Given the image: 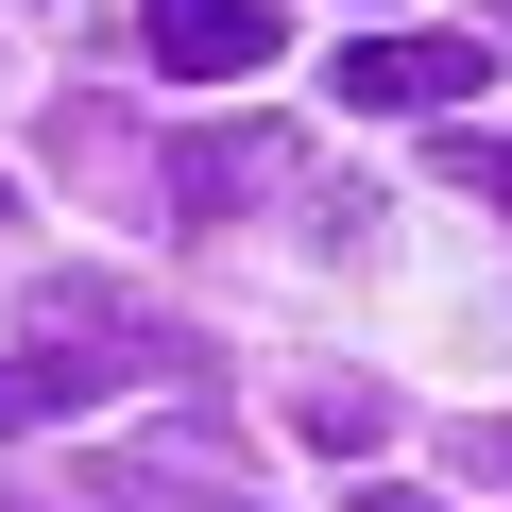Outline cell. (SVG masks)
Returning a JSON list of instances; mask_svg holds the SVG:
<instances>
[{
  "mask_svg": "<svg viewBox=\"0 0 512 512\" xmlns=\"http://www.w3.org/2000/svg\"><path fill=\"white\" fill-rule=\"evenodd\" d=\"M495 18H512V0H495Z\"/></svg>",
  "mask_w": 512,
  "mask_h": 512,
  "instance_id": "cell-11",
  "label": "cell"
},
{
  "mask_svg": "<svg viewBox=\"0 0 512 512\" xmlns=\"http://www.w3.org/2000/svg\"><path fill=\"white\" fill-rule=\"evenodd\" d=\"M137 35H154L171 86H256L291 18H274V0H137Z\"/></svg>",
  "mask_w": 512,
  "mask_h": 512,
  "instance_id": "cell-4",
  "label": "cell"
},
{
  "mask_svg": "<svg viewBox=\"0 0 512 512\" xmlns=\"http://www.w3.org/2000/svg\"><path fill=\"white\" fill-rule=\"evenodd\" d=\"M444 461H461V478H478V495H512V427H461V444H444Z\"/></svg>",
  "mask_w": 512,
  "mask_h": 512,
  "instance_id": "cell-8",
  "label": "cell"
},
{
  "mask_svg": "<svg viewBox=\"0 0 512 512\" xmlns=\"http://www.w3.org/2000/svg\"><path fill=\"white\" fill-rule=\"evenodd\" d=\"M69 410H103V359H69V342L0 359V444H18V427H69Z\"/></svg>",
  "mask_w": 512,
  "mask_h": 512,
  "instance_id": "cell-6",
  "label": "cell"
},
{
  "mask_svg": "<svg viewBox=\"0 0 512 512\" xmlns=\"http://www.w3.org/2000/svg\"><path fill=\"white\" fill-rule=\"evenodd\" d=\"M0 222H18V188H0Z\"/></svg>",
  "mask_w": 512,
  "mask_h": 512,
  "instance_id": "cell-10",
  "label": "cell"
},
{
  "mask_svg": "<svg viewBox=\"0 0 512 512\" xmlns=\"http://www.w3.org/2000/svg\"><path fill=\"white\" fill-rule=\"evenodd\" d=\"M444 188H478V205L512 222V137H444Z\"/></svg>",
  "mask_w": 512,
  "mask_h": 512,
  "instance_id": "cell-7",
  "label": "cell"
},
{
  "mask_svg": "<svg viewBox=\"0 0 512 512\" xmlns=\"http://www.w3.org/2000/svg\"><path fill=\"white\" fill-rule=\"evenodd\" d=\"M35 342H69V359H103V376H188V359H205L171 308H137V291H103V274H52V291H35Z\"/></svg>",
  "mask_w": 512,
  "mask_h": 512,
  "instance_id": "cell-3",
  "label": "cell"
},
{
  "mask_svg": "<svg viewBox=\"0 0 512 512\" xmlns=\"http://www.w3.org/2000/svg\"><path fill=\"white\" fill-rule=\"evenodd\" d=\"M376 18H393V0H376Z\"/></svg>",
  "mask_w": 512,
  "mask_h": 512,
  "instance_id": "cell-12",
  "label": "cell"
},
{
  "mask_svg": "<svg viewBox=\"0 0 512 512\" xmlns=\"http://www.w3.org/2000/svg\"><path fill=\"white\" fill-rule=\"evenodd\" d=\"M256 188H291V137H256V120H239V137H222V120L171 137V205H188V222H222V205H256Z\"/></svg>",
  "mask_w": 512,
  "mask_h": 512,
  "instance_id": "cell-5",
  "label": "cell"
},
{
  "mask_svg": "<svg viewBox=\"0 0 512 512\" xmlns=\"http://www.w3.org/2000/svg\"><path fill=\"white\" fill-rule=\"evenodd\" d=\"M103 512H274V478L239 427H137L103 444Z\"/></svg>",
  "mask_w": 512,
  "mask_h": 512,
  "instance_id": "cell-1",
  "label": "cell"
},
{
  "mask_svg": "<svg viewBox=\"0 0 512 512\" xmlns=\"http://www.w3.org/2000/svg\"><path fill=\"white\" fill-rule=\"evenodd\" d=\"M359 512H427V495H359Z\"/></svg>",
  "mask_w": 512,
  "mask_h": 512,
  "instance_id": "cell-9",
  "label": "cell"
},
{
  "mask_svg": "<svg viewBox=\"0 0 512 512\" xmlns=\"http://www.w3.org/2000/svg\"><path fill=\"white\" fill-rule=\"evenodd\" d=\"M461 86H495L478 35H393V18H359V52H342V103H359V120H461Z\"/></svg>",
  "mask_w": 512,
  "mask_h": 512,
  "instance_id": "cell-2",
  "label": "cell"
}]
</instances>
